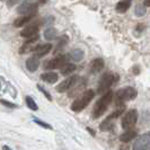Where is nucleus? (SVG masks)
<instances>
[{
  "label": "nucleus",
  "instance_id": "obj_1",
  "mask_svg": "<svg viewBox=\"0 0 150 150\" xmlns=\"http://www.w3.org/2000/svg\"><path fill=\"white\" fill-rule=\"evenodd\" d=\"M113 97H114V94L113 91H107L104 93V95L98 99V102L95 104V107L93 110V117L94 119H98L99 116H102L104 112L107 110V106L112 103Z\"/></svg>",
  "mask_w": 150,
  "mask_h": 150
},
{
  "label": "nucleus",
  "instance_id": "obj_2",
  "mask_svg": "<svg viewBox=\"0 0 150 150\" xmlns=\"http://www.w3.org/2000/svg\"><path fill=\"white\" fill-rule=\"evenodd\" d=\"M137 96H138V91L133 87H125V88L117 90L113 98H114V102L116 105H122L125 102L134 99Z\"/></svg>",
  "mask_w": 150,
  "mask_h": 150
},
{
  "label": "nucleus",
  "instance_id": "obj_3",
  "mask_svg": "<svg viewBox=\"0 0 150 150\" xmlns=\"http://www.w3.org/2000/svg\"><path fill=\"white\" fill-rule=\"evenodd\" d=\"M95 96V91L91 89H88L86 91H83V94L81 96L76 99L75 102L71 104V110L74 112H81L86 106L91 102V99Z\"/></svg>",
  "mask_w": 150,
  "mask_h": 150
},
{
  "label": "nucleus",
  "instance_id": "obj_4",
  "mask_svg": "<svg viewBox=\"0 0 150 150\" xmlns=\"http://www.w3.org/2000/svg\"><path fill=\"white\" fill-rule=\"evenodd\" d=\"M119 76L117 75H113V74H107V75L103 76V78L100 79L99 85H98V94H104L107 90L110 89V87L112 86L113 83L117 80Z\"/></svg>",
  "mask_w": 150,
  "mask_h": 150
},
{
  "label": "nucleus",
  "instance_id": "obj_5",
  "mask_svg": "<svg viewBox=\"0 0 150 150\" xmlns=\"http://www.w3.org/2000/svg\"><path fill=\"white\" fill-rule=\"evenodd\" d=\"M138 121V112L135 110H130L125 113L122 119V128L124 130H130L135 125Z\"/></svg>",
  "mask_w": 150,
  "mask_h": 150
},
{
  "label": "nucleus",
  "instance_id": "obj_6",
  "mask_svg": "<svg viewBox=\"0 0 150 150\" xmlns=\"http://www.w3.org/2000/svg\"><path fill=\"white\" fill-rule=\"evenodd\" d=\"M36 10H38V2L35 0H25L22 5L17 8V13L19 15L35 14Z\"/></svg>",
  "mask_w": 150,
  "mask_h": 150
},
{
  "label": "nucleus",
  "instance_id": "obj_7",
  "mask_svg": "<svg viewBox=\"0 0 150 150\" xmlns=\"http://www.w3.org/2000/svg\"><path fill=\"white\" fill-rule=\"evenodd\" d=\"M79 78L80 77H78V76H72V77H69L68 79H64L62 83H60L57 86V91L58 93H66L68 90H70L76 85V83L79 80Z\"/></svg>",
  "mask_w": 150,
  "mask_h": 150
},
{
  "label": "nucleus",
  "instance_id": "obj_8",
  "mask_svg": "<svg viewBox=\"0 0 150 150\" xmlns=\"http://www.w3.org/2000/svg\"><path fill=\"white\" fill-rule=\"evenodd\" d=\"M134 150H149L150 149V131L142 134L134 143H133Z\"/></svg>",
  "mask_w": 150,
  "mask_h": 150
},
{
  "label": "nucleus",
  "instance_id": "obj_9",
  "mask_svg": "<svg viewBox=\"0 0 150 150\" xmlns=\"http://www.w3.org/2000/svg\"><path fill=\"white\" fill-rule=\"evenodd\" d=\"M66 57L64 55H59V57H55L51 60H49L45 63V69L46 70H53V69H59L62 66L66 64Z\"/></svg>",
  "mask_w": 150,
  "mask_h": 150
},
{
  "label": "nucleus",
  "instance_id": "obj_10",
  "mask_svg": "<svg viewBox=\"0 0 150 150\" xmlns=\"http://www.w3.org/2000/svg\"><path fill=\"white\" fill-rule=\"evenodd\" d=\"M38 30H40V23L35 22V23H33V24H30V25H27V26L21 32V36H23V38H30V36L36 35L38 33Z\"/></svg>",
  "mask_w": 150,
  "mask_h": 150
},
{
  "label": "nucleus",
  "instance_id": "obj_11",
  "mask_svg": "<svg viewBox=\"0 0 150 150\" xmlns=\"http://www.w3.org/2000/svg\"><path fill=\"white\" fill-rule=\"evenodd\" d=\"M51 50H52V45L50 44V43H45V44H41L35 46L33 52H35V55H38V58H40V57H44L49 52H51Z\"/></svg>",
  "mask_w": 150,
  "mask_h": 150
},
{
  "label": "nucleus",
  "instance_id": "obj_12",
  "mask_svg": "<svg viewBox=\"0 0 150 150\" xmlns=\"http://www.w3.org/2000/svg\"><path fill=\"white\" fill-rule=\"evenodd\" d=\"M40 67V59L38 55H33L26 61V68L30 72H35Z\"/></svg>",
  "mask_w": 150,
  "mask_h": 150
},
{
  "label": "nucleus",
  "instance_id": "obj_13",
  "mask_svg": "<svg viewBox=\"0 0 150 150\" xmlns=\"http://www.w3.org/2000/svg\"><path fill=\"white\" fill-rule=\"evenodd\" d=\"M41 79L47 83H54L58 81L59 75L57 72H53V71H47L43 75H41Z\"/></svg>",
  "mask_w": 150,
  "mask_h": 150
},
{
  "label": "nucleus",
  "instance_id": "obj_14",
  "mask_svg": "<svg viewBox=\"0 0 150 150\" xmlns=\"http://www.w3.org/2000/svg\"><path fill=\"white\" fill-rule=\"evenodd\" d=\"M104 61L103 59H100V58H98V59H94L93 62H91V64H90V71H91V74H97L99 71H102L103 69H104Z\"/></svg>",
  "mask_w": 150,
  "mask_h": 150
},
{
  "label": "nucleus",
  "instance_id": "obj_15",
  "mask_svg": "<svg viewBox=\"0 0 150 150\" xmlns=\"http://www.w3.org/2000/svg\"><path fill=\"white\" fill-rule=\"evenodd\" d=\"M83 57H85V53H83V50H79V49H75L68 54V59L74 61V62L81 61L83 59Z\"/></svg>",
  "mask_w": 150,
  "mask_h": 150
},
{
  "label": "nucleus",
  "instance_id": "obj_16",
  "mask_svg": "<svg viewBox=\"0 0 150 150\" xmlns=\"http://www.w3.org/2000/svg\"><path fill=\"white\" fill-rule=\"evenodd\" d=\"M34 14H30V15H22L21 17H18L17 19H15L14 22V26L15 27H22L24 25H27L28 23L33 19Z\"/></svg>",
  "mask_w": 150,
  "mask_h": 150
},
{
  "label": "nucleus",
  "instance_id": "obj_17",
  "mask_svg": "<svg viewBox=\"0 0 150 150\" xmlns=\"http://www.w3.org/2000/svg\"><path fill=\"white\" fill-rule=\"evenodd\" d=\"M130 7H131V0H122L120 2H117L115 9H116L117 13L123 14V13H125Z\"/></svg>",
  "mask_w": 150,
  "mask_h": 150
},
{
  "label": "nucleus",
  "instance_id": "obj_18",
  "mask_svg": "<svg viewBox=\"0 0 150 150\" xmlns=\"http://www.w3.org/2000/svg\"><path fill=\"white\" fill-rule=\"evenodd\" d=\"M135 137H137V132L127 130V132H124V133H122L120 135V141H122V142H130V141H132L134 139Z\"/></svg>",
  "mask_w": 150,
  "mask_h": 150
},
{
  "label": "nucleus",
  "instance_id": "obj_19",
  "mask_svg": "<svg viewBox=\"0 0 150 150\" xmlns=\"http://www.w3.org/2000/svg\"><path fill=\"white\" fill-rule=\"evenodd\" d=\"M58 38V30L54 27H49L47 30H44V38L47 41H53Z\"/></svg>",
  "mask_w": 150,
  "mask_h": 150
},
{
  "label": "nucleus",
  "instance_id": "obj_20",
  "mask_svg": "<svg viewBox=\"0 0 150 150\" xmlns=\"http://www.w3.org/2000/svg\"><path fill=\"white\" fill-rule=\"evenodd\" d=\"M76 70V66L74 63H68L61 67V74L63 76H68L69 74H72Z\"/></svg>",
  "mask_w": 150,
  "mask_h": 150
},
{
  "label": "nucleus",
  "instance_id": "obj_21",
  "mask_svg": "<svg viewBox=\"0 0 150 150\" xmlns=\"http://www.w3.org/2000/svg\"><path fill=\"white\" fill-rule=\"evenodd\" d=\"M119 106V108L115 111V112H113L111 115H108L107 116V119H110V120H113V119H116V117H119L121 114H123V112L125 111V106L124 104H122V105H117Z\"/></svg>",
  "mask_w": 150,
  "mask_h": 150
},
{
  "label": "nucleus",
  "instance_id": "obj_22",
  "mask_svg": "<svg viewBox=\"0 0 150 150\" xmlns=\"http://www.w3.org/2000/svg\"><path fill=\"white\" fill-rule=\"evenodd\" d=\"M113 128H114V124L111 122L110 119H106V120L100 124V127H99V129H100L102 131H111Z\"/></svg>",
  "mask_w": 150,
  "mask_h": 150
},
{
  "label": "nucleus",
  "instance_id": "obj_23",
  "mask_svg": "<svg viewBox=\"0 0 150 150\" xmlns=\"http://www.w3.org/2000/svg\"><path fill=\"white\" fill-rule=\"evenodd\" d=\"M146 13H147V7L144 6V5H138L137 7L134 8V14L137 17H142V16L146 15Z\"/></svg>",
  "mask_w": 150,
  "mask_h": 150
},
{
  "label": "nucleus",
  "instance_id": "obj_24",
  "mask_svg": "<svg viewBox=\"0 0 150 150\" xmlns=\"http://www.w3.org/2000/svg\"><path fill=\"white\" fill-rule=\"evenodd\" d=\"M26 105L28 106L30 110H33V111H38V104H36V103H35V100H34L32 97H30V96H27V97H26Z\"/></svg>",
  "mask_w": 150,
  "mask_h": 150
},
{
  "label": "nucleus",
  "instance_id": "obj_25",
  "mask_svg": "<svg viewBox=\"0 0 150 150\" xmlns=\"http://www.w3.org/2000/svg\"><path fill=\"white\" fill-rule=\"evenodd\" d=\"M68 41H69V38H68L67 35H62L59 40V44H58V47H57V50H59V49H62L64 45L68 43Z\"/></svg>",
  "mask_w": 150,
  "mask_h": 150
},
{
  "label": "nucleus",
  "instance_id": "obj_26",
  "mask_svg": "<svg viewBox=\"0 0 150 150\" xmlns=\"http://www.w3.org/2000/svg\"><path fill=\"white\" fill-rule=\"evenodd\" d=\"M38 90H40V91H41V93L44 95L45 97H46V99H47V100H52V97H51V95H50V94H49V93H47V91L44 89V87H42L41 85H38Z\"/></svg>",
  "mask_w": 150,
  "mask_h": 150
},
{
  "label": "nucleus",
  "instance_id": "obj_27",
  "mask_svg": "<svg viewBox=\"0 0 150 150\" xmlns=\"http://www.w3.org/2000/svg\"><path fill=\"white\" fill-rule=\"evenodd\" d=\"M34 122H35L36 124H38L40 127H43V128L47 129V130L52 129V127H51V125H49L47 123H45V122H43V121H41V120H38V119H35V120H34Z\"/></svg>",
  "mask_w": 150,
  "mask_h": 150
},
{
  "label": "nucleus",
  "instance_id": "obj_28",
  "mask_svg": "<svg viewBox=\"0 0 150 150\" xmlns=\"http://www.w3.org/2000/svg\"><path fill=\"white\" fill-rule=\"evenodd\" d=\"M0 103H1L2 105L7 106V107H10V108H15V107H17V105H16V104H14V103H10V102L5 100V99H0Z\"/></svg>",
  "mask_w": 150,
  "mask_h": 150
},
{
  "label": "nucleus",
  "instance_id": "obj_29",
  "mask_svg": "<svg viewBox=\"0 0 150 150\" xmlns=\"http://www.w3.org/2000/svg\"><path fill=\"white\" fill-rule=\"evenodd\" d=\"M21 0H7V6L8 7H13L15 6L17 2H19Z\"/></svg>",
  "mask_w": 150,
  "mask_h": 150
},
{
  "label": "nucleus",
  "instance_id": "obj_30",
  "mask_svg": "<svg viewBox=\"0 0 150 150\" xmlns=\"http://www.w3.org/2000/svg\"><path fill=\"white\" fill-rule=\"evenodd\" d=\"M143 5H144L146 7H150V0H144Z\"/></svg>",
  "mask_w": 150,
  "mask_h": 150
},
{
  "label": "nucleus",
  "instance_id": "obj_31",
  "mask_svg": "<svg viewBox=\"0 0 150 150\" xmlns=\"http://www.w3.org/2000/svg\"><path fill=\"white\" fill-rule=\"evenodd\" d=\"M38 1H40V2H41V4H45V2H46V1H47V0H38Z\"/></svg>",
  "mask_w": 150,
  "mask_h": 150
}]
</instances>
